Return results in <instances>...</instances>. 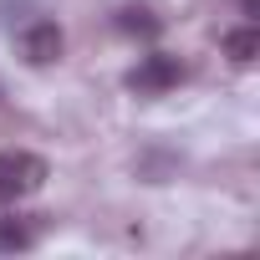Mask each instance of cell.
Segmentation results:
<instances>
[{
  "label": "cell",
  "instance_id": "obj_1",
  "mask_svg": "<svg viewBox=\"0 0 260 260\" xmlns=\"http://www.w3.org/2000/svg\"><path fill=\"white\" fill-rule=\"evenodd\" d=\"M51 179V164L41 153L26 148H0V204H21L31 194H41Z\"/></svg>",
  "mask_w": 260,
  "mask_h": 260
},
{
  "label": "cell",
  "instance_id": "obj_2",
  "mask_svg": "<svg viewBox=\"0 0 260 260\" xmlns=\"http://www.w3.org/2000/svg\"><path fill=\"white\" fill-rule=\"evenodd\" d=\"M179 82H184V61L169 56V51H148L133 72H127V92H138V97H164Z\"/></svg>",
  "mask_w": 260,
  "mask_h": 260
},
{
  "label": "cell",
  "instance_id": "obj_3",
  "mask_svg": "<svg viewBox=\"0 0 260 260\" xmlns=\"http://www.w3.org/2000/svg\"><path fill=\"white\" fill-rule=\"evenodd\" d=\"M61 26L56 21H31V26H21L16 31V51L31 61V67H51L56 56H61Z\"/></svg>",
  "mask_w": 260,
  "mask_h": 260
},
{
  "label": "cell",
  "instance_id": "obj_4",
  "mask_svg": "<svg viewBox=\"0 0 260 260\" xmlns=\"http://www.w3.org/2000/svg\"><path fill=\"white\" fill-rule=\"evenodd\" d=\"M36 245V219L26 214H0V255H16Z\"/></svg>",
  "mask_w": 260,
  "mask_h": 260
},
{
  "label": "cell",
  "instance_id": "obj_5",
  "mask_svg": "<svg viewBox=\"0 0 260 260\" xmlns=\"http://www.w3.org/2000/svg\"><path fill=\"white\" fill-rule=\"evenodd\" d=\"M224 51H230V61H235V67H250V61L260 56V31H255V26L230 31V36H224Z\"/></svg>",
  "mask_w": 260,
  "mask_h": 260
},
{
  "label": "cell",
  "instance_id": "obj_6",
  "mask_svg": "<svg viewBox=\"0 0 260 260\" xmlns=\"http://www.w3.org/2000/svg\"><path fill=\"white\" fill-rule=\"evenodd\" d=\"M117 31H127V36H158V21L148 11H117Z\"/></svg>",
  "mask_w": 260,
  "mask_h": 260
}]
</instances>
